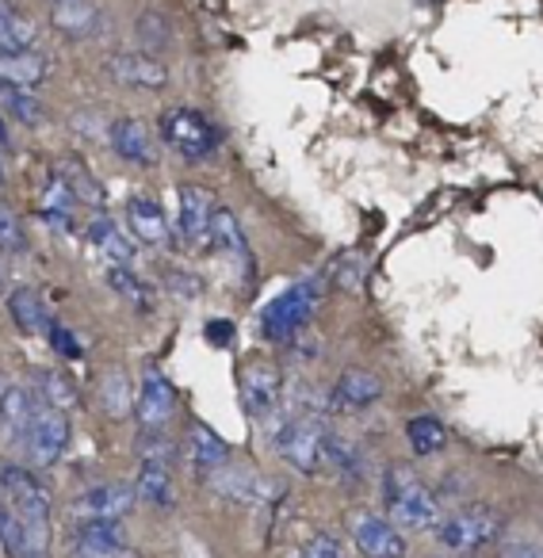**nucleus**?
Returning <instances> with one entry per match:
<instances>
[{
	"label": "nucleus",
	"instance_id": "obj_1",
	"mask_svg": "<svg viewBox=\"0 0 543 558\" xmlns=\"http://www.w3.org/2000/svg\"><path fill=\"white\" fill-rule=\"evenodd\" d=\"M383 505H387L390 524L413 527V532H433L436 520H441V501L410 463L387 466V474H383Z\"/></svg>",
	"mask_w": 543,
	"mask_h": 558
},
{
	"label": "nucleus",
	"instance_id": "obj_2",
	"mask_svg": "<svg viewBox=\"0 0 543 558\" xmlns=\"http://www.w3.org/2000/svg\"><path fill=\"white\" fill-rule=\"evenodd\" d=\"M0 489H4V501L12 505L24 527L32 532V539L43 550H50V527H55V501H50V489L35 478L27 466L4 463L0 466Z\"/></svg>",
	"mask_w": 543,
	"mask_h": 558
},
{
	"label": "nucleus",
	"instance_id": "obj_3",
	"mask_svg": "<svg viewBox=\"0 0 543 558\" xmlns=\"http://www.w3.org/2000/svg\"><path fill=\"white\" fill-rule=\"evenodd\" d=\"M436 543L451 555H474V550L490 547V543L502 539L505 517L490 505H459V509L444 512L436 520Z\"/></svg>",
	"mask_w": 543,
	"mask_h": 558
},
{
	"label": "nucleus",
	"instance_id": "obj_4",
	"mask_svg": "<svg viewBox=\"0 0 543 558\" xmlns=\"http://www.w3.org/2000/svg\"><path fill=\"white\" fill-rule=\"evenodd\" d=\"M322 299V279H299L261 311V337L268 344H288L306 329Z\"/></svg>",
	"mask_w": 543,
	"mask_h": 558
},
{
	"label": "nucleus",
	"instance_id": "obj_5",
	"mask_svg": "<svg viewBox=\"0 0 543 558\" xmlns=\"http://www.w3.org/2000/svg\"><path fill=\"white\" fill-rule=\"evenodd\" d=\"M326 421L322 413H283L276 417V433H272V448L280 451L283 463H291L299 474H318L322 471V436H326Z\"/></svg>",
	"mask_w": 543,
	"mask_h": 558
},
{
	"label": "nucleus",
	"instance_id": "obj_6",
	"mask_svg": "<svg viewBox=\"0 0 543 558\" xmlns=\"http://www.w3.org/2000/svg\"><path fill=\"white\" fill-rule=\"evenodd\" d=\"M161 142L184 161L200 165L218 149V131L207 116L195 108H169L161 116Z\"/></svg>",
	"mask_w": 543,
	"mask_h": 558
},
{
	"label": "nucleus",
	"instance_id": "obj_7",
	"mask_svg": "<svg viewBox=\"0 0 543 558\" xmlns=\"http://www.w3.org/2000/svg\"><path fill=\"white\" fill-rule=\"evenodd\" d=\"M73 440V425H70V413L55 410V405L39 402L35 398V413H32V425L24 433V451L35 466H55L62 463L65 448Z\"/></svg>",
	"mask_w": 543,
	"mask_h": 558
},
{
	"label": "nucleus",
	"instance_id": "obj_8",
	"mask_svg": "<svg viewBox=\"0 0 543 558\" xmlns=\"http://www.w3.org/2000/svg\"><path fill=\"white\" fill-rule=\"evenodd\" d=\"M241 405L253 421H276L283 410V379L280 367L264 364V360H253V364L241 367Z\"/></svg>",
	"mask_w": 543,
	"mask_h": 558
},
{
	"label": "nucleus",
	"instance_id": "obj_9",
	"mask_svg": "<svg viewBox=\"0 0 543 558\" xmlns=\"http://www.w3.org/2000/svg\"><path fill=\"white\" fill-rule=\"evenodd\" d=\"M70 558H138L126 543L123 520H73Z\"/></svg>",
	"mask_w": 543,
	"mask_h": 558
},
{
	"label": "nucleus",
	"instance_id": "obj_10",
	"mask_svg": "<svg viewBox=\"0 0 543 558\" xmlns=\"http://www.w3.org/2000/svg\"><path fill=\"white\" fill-rule=\"evenodd\" d=\"M177 413V387L169 375L146 367L138 383V398H134V417H138L142 433H169V421Z\"/></svg>",
	"mask_w": 543,
	"mask_h": 558
},
{
	"label": "nucleus",
	"instance_id": "obj_11",
	"mask_svg": "<svg viewBox=\"0 0 543 558\" xmlns=\"http://www.w3.org/2000/svg\"><path fill=\"white\" fill-rule=\"evenodd\" d=\"M215 195L200 184H184L177 199V230L192 253H210V215H215Z\"/></svg>",
	"mask_w": 543,
	"mask_h": 558
},
{
	"label": "nucleus",
	"instance_id": "obj_12",
	"mask_svg": "<svg viewBox=\"0 0 543 558\" xmlns=\"http://www.w3.org/2000/svg\"><path fill=\"white\" fill-rule=\"evenodd\" d=\"M383 398V379L367 367H345L337 375L334 390L326 398V410L334 413H367L372 405H379Z\"/></svg>",
	"mask_w": 543,
	"mask_h": 558
},
{
	"label": "nucleus",
	"instance_id": "obj_13",
	"mask_svg": "<svg viewBox=\"0 0 543 558\" xmlns=\"http://www.w3.org/2000/svg\"><path fill=\"white\" fill-rule=\"evenodd\" d=\"M352 543L364 558H406V535L398 532V524H390L379 512H357L352 517Z\"/></svg>",
	"mask_w": 543,
	"mask_h": 558
},
{
	"label": "nucleus",
	"instance_id": "obj_14",
	"mask_svg": "<svg viewBox=\"0 0 543 558\" xmlns=\"http://www.w3.org/2000/svg\"><path fill=\"white\" fill-rule=\"evenodd\" d=\"M126 226H131L134 238L149 248H169L172 238H177L172 222L165 218L161 203H157L154 195H131V199H126Z\"/></svg>",
	"mask_w": 543,
	"mask_h": 558
},
{
	"label": "nucleus",
	"instance_id": "obj_15",
	"mask_svg": "<svg viewBox=\"0 0 543 558\" xmlns=\"http://www.w3.org/2000/svg\"><path fill=\"white\" fill-rule=\"evenodd\" d=\"M134 501H138L134 486H119V482L93 486L73 501V520H123L134 509Z\"/></svg>",
	"mask_w": 543,
	"mask_h": 558
},
{
	"label": "nucleus",
	"instance_id": "obj_16",
	"mask_svg": "<svg viewBox=\"0 0 543 558\" xmlns=\"http://www.w3.org/2000/svg\"><path fill=\"white\" fill-rule=\"evenodd\" d=\"M108 73L119 81V85L126 88H165L169 85V70H165L161 62H157L154 54H146V50H123V54H111L108 58Z\"/></svg>",
	"mask_w": 543,
	"mask_h": 558
},
{
	"label": "nucleus",
	"instance_id": "obj_17",
	"mask_svg": "<svg viewBox=\"0 0 543 558\" xmlns=\"http://www.w3.org/2000/svg\"><path fill=\"white\" fill-rule=\"evenodd\" d=\"M210 253H218L230 264H238L245 276L253 271V256H249L245 230H241L238 215H233L230 207H215V215H210Z\"/></svg>",
	"mask_w": 543,
	"mask_h": 558
},
{
	"label": "nucleus",
	"instance_id": "obj_18",
	"mask_svg": "<svg viewBox=\"0 0 543 558\" xmlns=\"http://www.w3.org/2000/svg\"><path fill=\"white\" fill-rule=\"evenodd\" d=\"M108 138H111L116 157H123L126 165H138V169H154L157 165L154 134H149L146 123H138V119H119V123H111Z\"/></svg>",
	"mask_w": 543,
	"mask_h": 558
},
{
	"label": "nucleus",
	"instance_id": "obj_19",
	"mask_svg": "<svg viewBox=\"0 0 543 558\" xmlns=\"http://www.w3.org/2000/svg\"><path fill=\"white\" fill-rule=\"evenodd\" d=\"M188 463L200 478H215L218 471L230 466V444L222 440L218 433H210L207 425H192L188 433Z\"/></svg>",
	"mask_w": 543,
	"mask_h": 558
},
{
	"label": "nucleus",
	"instance_id": "obj_20",
	"mask_svg": "<svg viewBox=\"0 0 543 558\" xmlns=\"http://www.w3.org/2000/svg\"><path fill=\"white\" fill-rule=\"evenodd\" d=\"M50 24L65 35V39H96L104 32V16L88 0H55L50 9Z\"/></svg>",
	"mask_w": 543,
	"mask_h": 558
},
{
	"label": "nucleus",
	"instance_id": "obj_21",
	"mask_svg": "<svg viewBox=\"0 0 543 558\" xmlns=\"http://www.w3.org/2000/svg\"><path fill=\"white\" fill-rule=\"evenodd\" d=\"M322 471H329L341 482H360L367 466H364V456H360L357 444L345 440V436L334 433V428H326V436H322Z\"/></svg>",
	"mask_w": 543,
	"mask_h": 558
},
{
	"label": "nucleus",
	"instance_id": "obj_22",
	"mask_svg": "<svg viewBox=\"0 0 543 558\" xmlns=\"http://www.w3.org/2000/svg\"><path fill=\"white\" fill-rule=\"evenodd\" d=\"M134 497L154 509H172L177 505V482H172V466L165 463H138V478H134Z\"/></svg>",
	"mask_w": 543,
	"mask_h": 558
},
{
	"label": "nucleus",
	"instance_id": "obj_23",
	"mask_svg": "<svg viewBox=\"0 0 543 558\" xmlns=\"http://www.w3.org/2000/svg\"><path fill=\"white\" fill-rule=\"evenodd\" d=\"M50 77V62L39 50H0V81L20 88H35Z\"/></svg>",
	"mask_w": 543,
	"mask_h": 558
},
{
	"label": "nucleus",
	"instance_id": "obj_24",
	"mask_svg": "<svg viewBox=\"0 0 543 558\" xmlns=\"http://www.w3.org/2000/svg\"><path fill=\"white\" fill-rule=\"evenodd\" d=\"M0 555L4 558H50V550H43L32 539V532L24 527V520L12 512V505L0 497Z\"/></svg>",
	"mask_w": 543,
	"mask_h": 558
},
{
	"label": "nucleus",
	"instance_id": "obj_25",
	"mask_svg": "<svg viewBox=\"0 0 543 558\" xmlns=\"http://www.w3.org/2000/svg\"><path fill=\"white\" fill-rule=\"evenodd\" d=\"M9 314H12V322H16V329L20 333H27V337H47V329H50V311H47V303L39 299V291H32V288H16L9 295Z\"/></svg>",
	"mask_w": 543,
	"mask_h": 558
},
{
	"label": "nucleus",
	"instance_id": "obj_26",
	"mask_svg": "<svg viewBox=\"0 0 543 558\" xmlns=\"http://www.w3.org/2000/svg\"><path fill=\"white\" fill-rule=\"evenodd\" d=\"M32 413H35V395L27 387H16L9 383L4 398H0V433L9 436V440L24 444V433L32 425Z\"/></svg>",
	"mask_w": 543,
	"mask_h": 558
},
{
	"label": "nucleus",
	"instance_id": "obj_27",
	"mask_svg": "<svg viewBox=\"0 0 543 558\" xmlns=\"http://www.w3.org/2000/svg\"><path fill=\"white\" fill-rule=\"evenodd\" d=\"M73 210H77V195H73V187L65 184L58 172H50L47 187H43V203H39L43 222L55 226V230H73Z\"/></svg>",
	"mask_w": 543,
	"mask_h": 558
},
{
	"label": "nucleus",
	"instance_id": "obj_28",
	"mask_svg": "<svg viewBox=\"0 0 543 558\" xmlns=\"http://www.w3.org/2000/svg\"><path fill=\"white\" fill-rule=\"evenodd\" d=\"M32 395L39 398V402L55 405V410L70 413L73 405L81 402L77 387H73V379L65 372H55V367H35L32 375Z\"/></svg>",
	"mask_w": 543,
	"mask_h": 558
},
{
	"label": "nucleus",
	"instance_id": "obj_29",
	"mask_svg": "<svg viewBox=\"0 0 543 558\" xmlns=\"http://www.w3.org/2000/svg\"><path fill=\"white\" fill-rule=\"evenodd\" d=\"M88 241L100 248L108 264H134V256H138L134 241L126 238L111 218H93V222H88Z\"/></svg>",
	"mask_w": 543,
	"mask_h": 558
},
{
	"label": "nucleus",
	"instance_id": "obj_30",
	"mask_svg": "<svg viewBox=\"0 0 543 558\" xmlns=\"http://www.w3.org/2000/svg\"><path fill=\"white\" fill-rule=\"evenodd\" d=\"M35 39H39V27H35L32 16L12 4V0H0V50H35Z\"/></svg>",
	"mask_w": 543,
	"mask_h": 558
},
{
	"label": "nucleus",
	"instance_id": "obj_31",
	"mask_svg": "<svg viewBox=\"0 0 543 558\" xmlns=\"http://www.w3.org/2000/svg\"><path fill=\"white\" fill-rule=\"evenodd\" d=\"M108 288L134 306L138 314H154V288L131 268V264H108Z\"/></svg>",
	"mask_w": 543,
	"mask_h": 558
},
{
	"label": "nucleus",
	"instance_id": "obj_32",
	"mask_svg": "<svg viewBox=\"0 0 543 558\" xmlns=\"http://www.w3.org/2000/svg\"><path fill=\"white\" fill-rule=\"evenodd\" d=\"M406 440H410L413 456L429 459V456H436V451H444V444H448V428H444V421L433 417V413H421V417L406 421Z\"/></svg>",
	"mask_w": 543,
	"mask_h": 558
},
{
	"label": "nucleus",
	"instance_id": "obj_33",
	"mask_svg": "<svg viewBox=\"0 0 543 558\" xmlns=\"http://www.w3.org/2000/svg\"><path fill=\"white\" fill-rule=\"evenodd\" d=\"M210 486H215L218 494H226V497H233V501H241V505H261V501H268V486H264L261 478H253L249 471H233V466L218 471L215 478H210Z\"/></svg>",
	"mask_w": 543,
	"mask_h": 558
},
{
	"label": "nucleus",
	"instance_id": "obj_34",
	"mask_svg": "<svg viewBox=\"0 0 543 558\" xmlns=\"http://www.w3.org/2000/svg\"><path fill=\"white\" fill-rule=\"evenodd\" d=\"M0 108L9 111L16 123L24 126H39L43 123V104L39 96H32L27 88L20 85H9V81H0Z\"/></svg>",
	"mask_w": 543,
	"mask_h": 558
},
{
	"label": "nucleus",
	"instance_id": "obj_35",
	"mask_svg": "<svg viewBox=\"0 0 543 558\" xmlns=\"http://www.w3.org/2000/svg\"><path fill=\"white\" fill-rule=\"evenodd\" d=\"M100 405L108 417H126L134 410V395H131V383H126L123 372H108L100 383Z\"/></svg>",
	"mask_w": 543,
	"mask_h": 558
},
{
	"label": "nucleus",
	"instance_id": "obj_36",
	"mask_svg": "<svg viewBox=\"0 0 543 558\" xmlns=\"http://www.w3.org/2000/svg\"><path fill=\"white\" fill-rule=\"evenodd\" d=\"M55 172L65 180V184L73 187V195H77V203H104V187L96 184L93 172H88L81 161H62Z\"/></svg>",
	"mask_w": 543,
	"mask_h": 558
},
{
	"label": "nucleus",
	"instance_id": "obj_37",
	"mask_svg": "<svg viewBox=\"0 0 543 558\" xmlns=\"http://www.w3.org/2000/svg\"><path fill=\"white\" fill-rule=\"evenodd\" d=\"M364 276H367V260L360 253H352V248L329 264V279H334L341 291H360L364 288Z\"/></svg>",
	"mask_w": 543,
	"mask_h": 558
},
{
	"label": "nucleus",
	"instance_id": "obj_38",
	"mask_svg": "<svg viewBox=\"0 0 543 558\" xmlns=\"http://www.w3.org/2000/svg\"><path fill=\"white\" fill-rule=\"evenodd\" d=\"M0 248L4 253H27V230L16 218V210H9L0 203Z\"/></svg>",
	"mask_w": 543,
	"mask_h": 558
},
{
	"label": "nucleus",
	"instance_id": "obj_39",
	"mask_svg": "<svg viewBox=\"0 0 543 558\" xmlns=\"http://www.w3.org/2000/svg\"><path fill=\"white\" fill-rule=\"evenodd\" d=\"M138 39H142V47H146V54L149 50H165L169 47V24H165L157 12H146V16L138 20Z\"/></svg>",
	"mask_w": 543,
	"mask_h": 558
},
{
	"label": "nucleus",
	"instance_id": "obj_40",
	"mask_svg": "<svg viewBox=\"0 0 543 558\" xmlns=\"http://www.w3.org/2000/svg\"><path fill=\"white\" fill-rule=\"evenodd\" d=\"M47 341H50V349H55L58 356H65V360H81V356H85V344H81L77 333H73V329H65L62 322H50Z\"/></svg>",
	"mask_w": 543,
	"mask_h": 558
},
{
	"label": "nucleus",
	"instance_id": "obj_41",
	"mask_svg": "<svg viewBox=\"0 0 543 558\" xmlns=\"http://www.w3.org/2000/svg\"><path fill=\"white\" fill-rule=\"evenodd\" d=\"M165 283H169V291H172V295H180V299H195L203 291L200 276H195V271H184V268L165 271Z\"/></svg>",
	"mask_w": 543,
	"mask_h": 558
},
{
	"label": "nucleus",
	"instance_id": "obj_42",
	"mask_svg": "<svg viewBox=\"0 0 543 558\" xmlns=\"http://www.w3.org/2000/svg\"><path fill=\"white\" fill-rule=\"evenodd\" d=\"M306 555L311 558H349V550H345V543L337 539V535H329V532H318L311 543H306Z\"/></svg>",
	"mask_w": 543,
	"mask_h": 558
},
{
	"label": "nucleus",
	"instance_id": "obj_43",
	"mask_svg": "<svg viewBox=\"0 0 543 558\" xmlns=\"http://www.w3.org/2000/svg\"><path fill=\"white\" fill-rule=\"evenodd\" d=\"M203 333H207V341L226 344L233 337V326H230V322H207V329H203Z\"/></svg>",
	"mask_w": 543,
	"mask_h": 558
},
{
	"label": "nucleus",
	"instance_id": "obj_44",
	"mask_svg": "<svg viewBox=\"0 0 543 558\" xmlns=\"http://www.w3.org/2000/svg\"><path fill=\"white\" fill-rule=\"evenodd\" d=\"M12 146V131L9 123H4V116H0V149H9Z\"/></svg>",
	"mask_w": 543,
	"mask_h": 558
},
{
	"label": "nucleus",
	"instance_id": "obj_45",
	"mask_svg": "<svg viewBox=\"0 0 543 558\" xmlns=\"http://www.w3.org/2000/svg\"><path fill=\"white\" fill-rule=\"evenodd\" d=\"M509 558H543V555H540V550H532V547H517Z\"/></svg>",
	"mask_w": 543,
	"mask_h": 558
},
{
	"label": "nucleus",
	"instance_id": "obj_46",
	"mask_svg": "<svg viewBox=\"0 0 543 558\" xmlns=\"http://www.w3.org/2000/svg\"><path fill=\"white\" fill-rule=\"evenodd\" d=\"M4 390H9V379H4V375H0V398H4Z\"/></svg>",
	"mask_w": 543,
	"mask_h": 558
},
{
	"label": "nucleus",
	"instance_id": "obj_47",
	"mask_svg": "<svg viewBox=\"0 0 543 558\" xmlns=\"http://www.w3.org/2000/svg\"><path fill=\"white\" fill-rule=\"evenodd\" d=\"M291 558H311V555H306V550H303V547H299V550H295V555H291Z\"/></svg>",
	"mask_w": 543,
	"mask_h": 558
},
{
	"label": "nucleus",
	"instance_id": "obj_48",
	"mask_svg": "<svg viewBox=\"0 0 543 558\" xmlns=\"http://www.w3.org/2000/svg\"><path fill=\"white\" fill-rule=\"evenodd\" d=\"M0 184H4V157H0Z\"/></svg>",
	"mask_w": 543,
	"mask_h": 558
}]
</instances>
